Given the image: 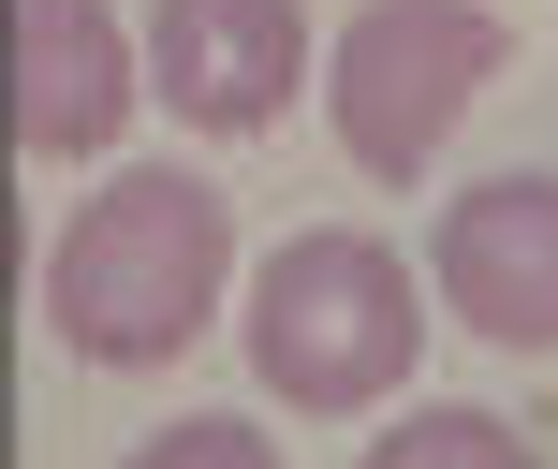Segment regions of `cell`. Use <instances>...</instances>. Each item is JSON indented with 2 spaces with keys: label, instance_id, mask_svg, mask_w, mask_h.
Returning a JSON list of instances; mask_svg holds the SVG:
<instances>
[{
  "label": "cell",
  "instance_id": "5b68a950",
  "mask_svg": "<svg viewBox=\"0 0 558 469\" xmlns=\"http://www.w3.org/2000/svg\"><path fill=\"white\" fill-rule=\"evenodd\" d=\"M426 279H441V323H471L485 353H558V176H471L426 235Z\"/></svg>",
  "mask_w": 558,
  "mask_h": 469
},
{
  "label": "cell",
  "instance_id": "7a4b0ae2",
  "mask_svg": "<svg viewBox=\"0 0 558 469\" xmlns=\"http://www.w3.org/2000/svg\"><path fill=\"white\" fill-rule=\"evenodd\" d=\"M235 337L279 411H383L426 353V279L367 221H294L235 294Z\"/></svg>",
  "mask_w": 558,
  "mask_h": 469
},
{
  "label": "cell",
  "instance_id": "ba28073f",
  "mask_svg": "<svg viewBox=\"0 0 558 469\" xmlns=\"http://www.w3.org/2000/svg\"><path fill=\"white\" fill-rule=\"evenodd\" d=\"M118 469H279L265 425H235V411H177V425H147Z\"/></svg>",
  "mask_w": 558,
  "mask_h": 469
},
{
  "label": "cell",
  "instance_id": "3957f363",
  "mask_svg": "<svg viewBox=\"0 0 558 469\" xmlns=\"http://www.w3.org/2000/svg\"><path fill=\"white\" fill-rule=\"evenodd\" d=\"M500 59H514V29L485 0H353L324 45V118L353 147V176L367 192H426L441 133L500 88Z\"/></svg>",
  "mask_w": 558,
  "mask_h": 469
},
{
  "label": "cell",
  "instance_id": "52a82bcc",
  "mask_svg": "<svg viewBox=\"0 0 558 469\" xmlns=\"http://www.w3.org/2000/svg\"><path fill=\"white\" fill-rule=\"evenodd\" d=\"M367 469H544V455H530V425H514V411L441 396V411H397L383 441H367Z\"/></svg>",
  "mask_w": 558,
  "mask_h": 469
},
{
  "label": "cell",
  "instance_id": "6da1fadb",
  "mask_svg": "<svg viewBox=\"0 0 558 469\" xmlns=\"http://www.w3.org/2000/svg\"><path fill=\"white\" fill-rule=\"evenodd\" d=\"M235 294V206L221 176L192 162H118L74 221L45 235V323L74 367L133 382V367H177Z\"/></svg>",
  "mask_w": 558,
  "mask_h": 469
},
{
  "label": "cell",
  "instance_id": "277c9868",
  "mask_svg": "<svg viewBox=\"0 0 558 469\" xmlns=\"http://www.w3.org/2000/svg\"><path fill=\"white\" fill-rule=\"evenodd\" d=\"M308 88V0H147V103L177 133H279Z\"/></svg>",
  "mask_w": 558,
  "mask_h": 469
},
{
  "label": "cell",
  "instance_id": "8992f818",
  "mask_svg": "<svg viewBox=\"0 0 558 469\" xmlns=\"http://www.w3.org/2000/svg\"><path fill=\"white\" fill-rule=\"evenodd\" d=\"M147 103V45L118 0H15V147L29 162H104Z\"/></svg>",
  "mask_w": 558,
  "mask_h": 469
}]
</instances>
